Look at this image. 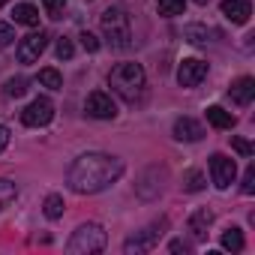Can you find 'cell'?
<instances>
[{
    "mask_svg": "<svg viewBox=\"0 0 255 255\" xmlns=\"http://www.w3.org/2000/svg\"><path fill=\"white\" fill-rule=\"evenodd\" d=\"M3 3H6V0H0V6H3Z\"/></svg>",
    "mask_w": 255,
    "mask_h": 255,
    "instance_id": "cell-34",
    "label": "cell"
},
{
    "mask_svg": "<svg viewBox=\"0 0 255 255\" xmlns=\"http://www.w3.org/2000/svg\"><path fill=\"white\" fill-rule=\"evenodd\" d=\"M105 249V228L96 225V222H84L72 231L69 243H66V252L69 255H93V252H102Z\"/></svg>",
    "mask_w": 255,
    "mask_h": 255,
    "instance_id": "cell-4",
    "label": "cell"
},
{
    "mask_svg": "<svg viewBox=\"0 0 255 255\" xmlns=\"http://www.w3.org/2000/svg\"><path fill=\"white\" fill-rule=\"evenodd\" d=\"M24 93H27V81H24V78H9V81H6V96H15V99H18V96H24Z\"/></svg>",
    "mask_w": 255,
    "mask_h": 255,
    "instance_id": "cell-24",
    "label": "cell"
},
{
    "mask_svg": "<svg viewBox=\"0 0 255 255\" xmlns=\"http://www.w3.org/2000/svg\"><path fill=\"white\" fill-rule=\"evenodd\" d=\"M195 3H198V6H204V3H207V0H195Z\"/></svg>",
    "mask_w": 255,
    "mask_h": 255,
    "instance_id": "cell-33",
    "label": "cell"
},
{
    "mask_svg": "<svg viewBox=\"0 0 255 255\" xmlns=\"http://www.w3.org/2000/svg\"><path fill=\"white\" fill-rule=\"evenodd\" d=\"M78 39H81V45H84V51H90V54H93V51H99V39H96L93 33H87V30H81V36H78Z\"/></svg>",
    "mask_w": 255,
    "mask_h": 255,
    "instance_id": "cell-30",
    "label": "cell"
},
{
    "mask_svg": "<svg viewBox=\"0 0 255 255\" xmlns=\"http://www.w3.org/2000/svg\"><path fill=\"white\" fill-rule=\"evenodd\" d=\"M210 177H213V186H216V189H228V186L234 183V177H237L234 159H228V156H222V153H213V156H210Z\"/></svg>",
    "mask_w": 255,
    "mask_h": 255,
    "instance_id": "cell-7",
    "label": "cell"
},
{
    "mask_svg": "<svg viewBox=\"0 0 255 255\" xmlns=\"http://www.w3.org/2000/svg\"><path fill=\"white\" fill-rule=\"evenodd\" d=\"M42 6H45V12H48L51 18H60L63 9H66V0H42Z\"/></svg>",
    "mask_w": 255,
    "mask_h": 255,
    "instance_id": "cell-25",
    "label": "cell"
},
{
    "mask_svg": "<svg viewBox=\"0 0 255 255\" xmlns=\"http://www.w3.org/2000/svg\"><path fill=\"white\" fill-rule=\"evenodd\" d=\"M183 36H186L192 45H204V42H210L213 30H210V27H204V24H189V27L183 30Z\"/></svg>",
    "mask_w": 255,
    "mask_h": 255,
    "instance_id": "cell-17",
    "label": "cell"
},
{
    "mask_svg": "<svg viewBox=\"0 0 255 255\" xmlns=\"http://www.w3.org/2000/svg\"><path fill=\"white\" fill-rule=\"evenodd\" d=\"M183 189H186V192H201V189H204V174H201V171H189V174L183 177Z\"/></svg>",
    "mask_w": 255,
    "mask_h": 255,
    "instance_id": "cell-23",
    "label": "cell"
},
{
    "mask_svg": "<svg viewBox=\"0 0 255 255\" xmlns=\"http://www.w3.org/2000/svg\"><path fill=\"white\" fill-rule=\"evenodd\" d=\"M204 129H201V123H195L192 117H177L174 120V138L177 141H201Z\"/></svg>",
    "mask_w": 255,
    "mask_h": 255,
    "instance_id": "cell-12",
    "label": "cell"
},
{
    "mask_svg": "<svg viewBox=\"0 0 255 255\" xmlns=\"http://www.w3.org/2000/svg\"><path fill=\"white\" fill-rule=\"evenodd\" d=\"M156 6H159V15H168V18H174V15H183V9H186V0H156Z\"/></svg>",
    "mask_w": 255,
    "mask_h": 255,
    "instance_id": "cell-20",
    "label": "cell"
},
{
    "mask_svg": "<svg viewBox=\"0 0 255 255\" xmlns=\"http://www.w3.org/2000/svg\"><path fill=\"white\" fill-rule=\"evenodd\" d=\"M6 144H9V129H6V126H0V153L6 150Z\"/></svg>",
    "mask_w": 255,
    "mask_h": 255,
    "instance_id": "cell-32",
    "label": "cell"
},
{
    "mask_svg": "<svg viewBox=\"0 0 255 255\" xmlns=\"http://www.w3.org/2000/svg\"><path fill=\"white\" fill-rule=\"evenodd\" d=\"M108 84H111V90H114L120 99L135 102V99H141V93H144V87H147V78H144L141 63H117V66L108 72Z\"/></svg>",
    "mask_w": 255,
    "mask_h": 255,
    "instance_id": "cell-2",
    "label": "cell"
},
{
    "mask_svg": "<svg viewBox=\"0 0 255 255\" xmlns=\"http://www.w3.org/2000/svg\"><path fill=\"white\" fill-rule=\"evenodd\" d=\"M222 249L240 252V249H243V231H240V228H225V231H222Z\"/></svg>",
    "mask_w": 255,
    "mask_h": 255,
    "instance_id": "cell-19",
    "label": "cell"
},
{
    "mask_svg": "<svg viewBox=\"0 0 255 255\" xmlns=\"http://www.w3.org/2000/svg\"><path fill=\"white\" fill-rule=\"evenodd\" d=\"M204 78H207V63L198 60V57H186V60L180 63V69H177L180 87H198Z\"/></svg>",
    "mask_w": 255,
    "mask_h": 255,
    "instance_id": "cell-9",
    "label": "cell"
},
{
    "mask_svg": "<svg viewBox=\"0 0 255 255\" xmlns=\"http://www.w3.org/2000/svg\"><path fill=\"white\" fill-rule=\"evenodd\" d=\"M120 174H123V162L117 156H108V153H84L69 168V186L78 195H93V192H102L105 186H111Z\"/></svg>",
    "mask_w": 255,
    "mask_h": 255,
    "instance_id": "cell-1",
    "label": "cell"
},
{
    "mask_svg": "<svg viewBox=\"0 0 255 255\" xmlns=\"http://www.w3.org/2000/svg\"><path fill=\"white\" fill-rule=\"evenodd\" d=\"M240 189H243V195H252V192H255V165H249V168H246Z\"/></svg>",
    "mask_w": 255,
    "mask_h": 255,
    "instance_id": "cell-28",
    "label": "cell"
},
{
    "mask_svg": "<svg viewBox=\"0 0 255 255\" xmlns=\"http://www.w3.org/2000/svg\"><path fill=\"white\" fill-rule=\"evenodd\" d=\"M168 249H171V252H192V243H186V240H171Z\"/></svg>",
    "mask_w": 255,
    "mask_h": 255,
    "instance_id": "cell-31",
    "label": "cell"
},
{
    "mask_svg": "<svg viewBox=\"0 0 255 255\" xmlns=\"http://www.w3.org/2000/svg\"><path fill=\"white\" fill-rule=\"evenodd\" d=\"M15 195H18L15 183H12V180H3V177H0V210H3L6 204H12V201H15Z\"/></svg>",
    "mask_w": 255,
    "mask_h": 255,
    "instance_id": "cell-22",
    "label": "cell"
},
{
    "mask_svg": "<svg viewBox=\"0 0 255 255\" xmlns=\"http://www.w3.org/2000/svg\"><path fill=\"white\" fill-rule=\"evenodd\" d=\"M63 207H66V204H63V195L51 192V195L45 198V216H48V219H60V216H63Z\"/></svg>",
    "mask_w": 255,
    "mask_h": 255,
    "instance_id": "cell-21",
    "label": "cell"
},
{
    "mask_svg": "<svg viewBox=\"0 0 255 255\" xmlns=\"http://www.w3.org/2000/svg\"><path fill=\"white\" fill-rule=\"evenodd\" d=\"M15 42V30H12V24H3L0 21V48H9Z\"/></svg>",
    "mask_w": 255,
    "mask_h": 255,
    "instance_id": "cell-27",
    "label": "cell"
},
{
    "mask_svg": "<svg viewBox=\"0 0 255 255\" xmlns=\"http://www.w3.org/2000/svg\"><path fill=\"white\" fill-rule=\"evenodd\" d=\"M228 96H231V102H237V105H249V102L255 99V78H249V75L237 78V81L231 84Z\"/></svg>",
    "mask_w": 255,
    "mask_h": 255,
    "instance_id": "cell-13",
    "label": "cell"
},
{
    "mask_svg": "<svg viewBox=\"0 0 255 255\" xmlns=\"http://www.w3.org/2000/svg\"><path fill=\"white\" fill-rule=\"evenodd\" d=\"M45 45H48V36L39 30V33H27L21 42H18V60L21 63H36L39 60V54L45 51Z\"/></svg>",
    "mask_w": 255,
    "mask_h": 255,
    "instance_id": "cell-10",
    "label": "cell"
},
{
    "mask_svg": "<svg viewBox=\"0 0 255 255\" xmlns=\"http://www.w3.org/2000/svg\"><path fill=\"white\" fill-rule=\"evenodd\" d=\"M168 222L165 219H159V222H153L150 228H144L141 234H135V237H129V240H126L123 243V252H147V249H153L156 243H159V237H162V228H165Z\"/></svg>",
    "mask_w": 255,
    "mask_h": 255,
    "instance_id": "cell-5",
    "label": "cell"
},
{
    "mask_svg": "<svg viewBox=\"0 0 255 255\" xmlns=\"http://www.w3.org/2000/svg\"><path fill=\"white\" fill-rule=\"evenodd\" d=\"M231 147H234V150H237L240 156H246V159H249V156L255 153V147H252V144H249L246 138H231Z\"/></svg>",
    "mask_w": 255,
    "mask_h": 255,
    "instance_id": "cell-29",
    "label": "cell"
},
{
    "mask_svg": "<svg viewBox=\"0 0 255 255\" xmlns=\"http://www.w3.org/2000/svg\"><path fill=\"white\" fill-rule=\"evenodd\" d=\"M12 21L15 24H24V27H36L39 24V9L30 6V3H18L12 9Z\"/></svg>",
    "mask_w": 255,
    "mask_h": 255,
    "instance_id": "cell-16",
    "label": "cell"
},
{
    "mask_svg": "<svg viewBox=\"0 0 255 255\" xmlns=\"http://www.w3.org/2000/svg\"><path fill=\"white\" fill-rule=\"evenodd\" d=\"M54 51H57V57H60V60H69V57L75 54V48H72V39L60 36V39H57V48H54Z\"/></svg>",
    "mask_w": 255,
    "mask_h": 255,
    "instance_id": "cell-26",
    "label": "cell"
},
{
    "mask_svg": "<svg viewBox=\"0 0 255 255\" xmlns=\"http://www.w3.org/2000/svg\"><path fill=\"white\" fill-rule=\"evenodd\" d=\"M84 111H87L90 117H96V120H111V117L117 114V105H114V99H111L105 90H93V93L87 96V102H84Z\"/></svg>",
    "mask_w": 255,
    "mask_h": 255,
    "instance_id": "cell-8",
    "label": "cell"
},
{
    "mask_svg": "<svg viewBox=\"0 0 255 255\" xmlns=\"http://www.w3.org/2000/svg\"><path fill=\"white\" fill-rule=\"evenodd\" d=\"M99 24H102V33H105V39L114 51L132 48V24H129V15L123 9H105Z\"/></svg>",
    "mask_w": 255,
    "mask_h": 255,
    "instance_id": "cell-3",
    "label": "cell"
},
{
    "mask_svg": "<svg viewBox=\"0 0 255 255\" xmlns=\"http://www.w3.org/2000/svg\"><path fill=\"white\" fill-rule=\"evenodd\" d=\"M207 123L213 126V129H234L237 117H234L231 111H225L222 105H210V108H207Z\"/></svg>",
    "mask_w": 255,
    "mask_h": 255,
    "instance_id": "cell-15",
    "label": "cell"
},
{
    "mask_svg": "<svg viewBox=\"0 0 255 255\" xmlns=\"http://www.w3.org/2000/svg\"><path fill=\"white\" fill-rule=\"evenodd\" d=\"M222 15L231 21V24H246L249 15H252V6L246 3V0H222Z\"/></svg>",
    "mask_w": 255,
    "mask_h": 255,
    "instance_id": "cell-11",
    "label": "cell"
},
{
    "mask_svg": "<svg viewBox=\"0 0 255 255\" xmlns=\"http://www.w3.org/2000/svg\"><path fill=\"white\" fill-rule=\"evenodd\" d=\"M39 84L48 87V90H63V78H60V72H57L54 66L39 69Z\"/></svg>",
    "mask_w": 255,
    "mask_h": 255,
    "instance_id": "cell-18",
    "label": "cell"
},
{
    "mask_svg": "<svg viewBox=\"0 0 255 255\" xmlns=\"http://www.w3.org/2000/svg\"><path fill=\"white\" fill-rule=\"evenodd\" d=\"M51 117H54V105H51V99H45V96H36V99L21 111V123H24V126H48Z\"/></svg>",
    "mask_w": 255,
    "mask_h": 255,
    "instance_id": "cell-6",
    "label": "cell"
},
{
    "mask_svg": "<svg viewBox=\"0 0 255 255\" xmlns=\"http://www.w3.org/2000/svg\"><path fill=\"white\" fill-rule=\"evenodd\" d=\"M210 222H213V210L198 207V210L189 216V231H192V237H195V240H207V228H210Z\"/></svg>",
    "mask_w": 255,
    "mask_h": 255,
    "instance_id": "cell-14",
    "label": "cell"
}]
</instances>
